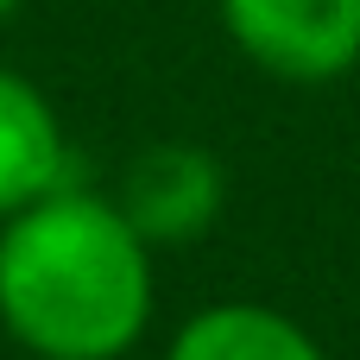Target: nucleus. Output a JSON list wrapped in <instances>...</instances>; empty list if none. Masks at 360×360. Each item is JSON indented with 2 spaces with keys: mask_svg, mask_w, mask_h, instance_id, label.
I'll return each instance as SVG.
<instances>
[{
  "mask_svg": "<svg viewBox=\"0 0 360 360\" xmlns=\"http://www.w3.org/2000/svg\"><path fill=\"white\" fill-rule=\"evenodd\" d=\"M13 6H19V0H0V19H6V13H13Z\"/></svg>",
  "mask_w": 360,
  "mask_h": 360,
  "instance_id": "nucleus-6",
  "label": "nucleus"
},
{
  "mask_svg": "<svg viewBox=\"0 0 360 360\" xmlns=\"http://www.w3.org/2000/svg\"><path fill=\"white\" fill-rule=\"evenodd\" d=\"M221 25L285 82H335L360 63V0H221Z\"/></svg>",
  "mask_w": 360,
  "mask_h": 360,
  "instance_id": "nucleus-2",
  "label": "nucleus"
},
{
  "mask_svg": "<svg viewBox=\"0 0 360 360\" xmlns=\"http://www.w3.org/2000/svg\"><path fill=\"white\" fill-rule=\"evenodd\" d=\"M165 360H323V348L285 310H266V304H215V310H196L171 335V354Z\"/></svg>",
  "mask_w": 360,
  "mask_h": 360,
  "instance_id": "nucleus-5",
  "label": "nucleus"
},
{
  "mask_svg": "<svg viewBox=\"0 0 360 360\" xmlns=\"http://www.w3.org/2000/svg\"><path fill=\"white\" fill-rule=\"evenodd\" d=\"M63 165H70V146L44 89L25 82L19 70H0V221L51 196L63 184Z\"/></svg>",
  "mask_w": 360,
  "mask_h": 360,
  "instance_id": "nucleus-4",
  "label": "nucleus"
},
{
  "mask_svg": "<svg viewBox=\"0 0 360 360\" xmlns=\"http://www.w3.org/2000/svg\"><path fill=\"white\" fill-rule=\"evenodd\" d=\"M114 202L139 228L146 247H177V240H196V234L215 228V215L228 202V177H221L215 152L165 139V146H146L127 165V184H120Z\"/></svg>",
  "mask_w": 360,
  "mask_h": 360,
  "instance_id": "nucleus-3",
  "label": "nucleus"
},
{
  "mask_svg": "<svg viewBox=\"0 0 360 360\" xmlns=\"http://www.w3.org/2000/svg\"><path fill=\"white\" fill-rule=\"evenodd\" d=\"M0 323L38 360H120L152 323V247L95 190L57 184L0 228Z\"/></svg>",
  "mask_w": 360,
  "mask_h": 360,
  "instance_id": "nucleus-1",
  "label": "nucleus"
}]
</instances>
